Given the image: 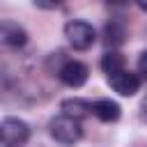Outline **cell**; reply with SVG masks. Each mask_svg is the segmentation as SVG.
Here are the masks:
<instances>
[{
	"mask_svg": "<svg viewBox=\"0 0 147 147\" xmlns=\"http://www.w3.org/2000/svg\"><path fill=\"white\" fill-rule=\"evenodd\" d=\"M34 7H39V9H55L57 2H41V0H34Z\"/></svg>",
	"mask_w": 147,
	"mask_h": 147,
	"instance_id": "12",
	"label": "cell"
},
{
	"mask_svg": "<svg viewBox=\"0 0 147 147\" xmlns=\"http://www.w3.org/2000/svg\"><path fill=\"white\" fill-rule=\"evenodd\" d=\"M60 110L62 115L71 117V119H83L87 115H94V103H90L87 99H80V96H74V99H64L60 103Z\"/></svg>",
	"mask_w": 147,
	"mask_h": 147,
	"instance_id": "7",
	"label": "cell"
},
{
	"mask_svg": "<svg viewBox=\"0 0 147 147\" xmlns=\"http://www.w3.org/2000/svg\"><path fill=\"white\" fill-rule=\"evenodd\" d=\"M48 133H51L53 140H57L62 145H74L83 138V126H80L78 119L60 115V117H53L48 122Z\"/></svg>",
	"mask_w": 147,
	"mask_h": 147,
	"instance_id": "1",
	"label": "cell"
},
{
	"mask_svg": "<svg viewBox=\"0 0 147 147\" xmlns=\"http://www.w3.org/2000/svg\"><path fill=\"white\" fill-rule=\"evenodd\" d=\"M142 117H145V119H147V99H145V101H142Z\"/></svg>",
	"mask_w": 147,
	"mask_h": 147,
	"instance_id": "13",
	"label": "cell"
},
{
	"mask_svg": "<svg viewBox=\"0 0 147 147\" xmlns=\"http://www.w3.org/2000/svg\"><path fill=\"white\" fill-rule=\"evenodd\" d=\"M101 69H103V74H106L108 78H113V76L122 74V71H126V69H124V55L117 53V51L103 53V57H101Z\"/></svg>",
	"mask_w": 147,
	"mask_h": 147,
	"instance_id": "10",
	"label": "cell"
},
{
	"mask_svg": "<svg viewBox=\"0 0 147 147\" xmlns=\"http://www.w3.org/2000/svg\"><path fill=\"white\" fill-rule=\"evenodd\" d=\"M103 41L108 46H122L126 41V25L119 18H110L103 28Z\"/></svg>",
	"mask_w": 147,
	"mask_h": 147,
	"instance_id": "8",
	"label": "cell"
},
{
	"mask_svg": "<svg viewBox=\"0 0 147 147\" xmlns=\"http://www.w3.org/2000/svg\"><path fill=\"white\" fill-rule=\"evenodd\" d=\"M108 83H110V87H113L117 94H122V96H133V94H138V90H140V78H138L136 74H131V71H122V74L108 78Z\"/></svg>",
	"mask_w": 147,
	"mask_h": 147,
	"instance_id": "6",
	"label": "cell"
},
{
	"mask_svg": "<svg viewBox=\"0 0 147 147\" xmlns=\"http://www.w3.org/2000/svg\"><path fill=\"white\" fill-rule=\"evenodd\" d=\"M87 76H90V69L83 62H78V60H67L60 67V71H57V78L67 87H80V85H85Z\"/></svg>",
	"mask_w": 147,
	"mask_h": 147,
	"instance_id": "4",
	"label": "cell"
},
{
	"mask_svg": "<svg viewBox=\"0 0 147 147\" xmlns=\"http://www.w3.org/2000/svg\"><path fill=\"white\" fill-rule=\"evenodd\" d=\"M138 71H140L142 76H147V51H142L140 57H138Z\"/></svg>",
	"mask_w": 147,
	"mask_h": 147,
	"instance_id": "11",
	"label": "cell"
},
{
	"mask_svg": "<svg viewBox=\"0 0 147 147\" xmlns=\"http://www.w3.org/2000/svg\"><path fill=\"white\" fill-rule=\"evenodd\" d=\"M0 39H2L5 46L21 48V46H25V41H28V32H25L16 21L5 18V21L0 23Z\"/></svg>",
	"mask_w": 147,
	"mask_h": 147,
	"instance_id": "5",
	"label": "cell"
},
{
	"mask_svg": "<svg viewBox=\"0 0 147 147\" xmlns=\"http://www.w3.org/2000/svg\"><path fill=\"white\" fill-rule=\"evenodd\" d=\"M64 37L76 51H87L96 41V32L90 23L85 21H69L64 25Z\"/></svg>",
	"mask_w": 147,
	"mask_h": 147,
	"instance_id": "3",
	"label": "cell"
},
{
	"mask_svg": "<svg viewBox=\"0 0 147 147\" xmlns=\"http://www.w3.org/2000/svg\"><path fill=\"white\" fill-rule=\"evenodd\" d=\"M122 115V108L117 101L113 99H99L94 101V117L101 119V122H117Z\"/></svg>",
	"mask_w": 147,
	"mask_h": 147,
	"instance_id": "9",
	"label": "cell"
},
{
	"mask_svg": "<svg viewBox=\"0 0 147 147\" xmlns=\"http://www.w3.org/2000/svg\"><path fill=\"white\" fill-rule=\"evenodd\" d=\"M0 138L5 147H23L30 140V126L18 117H5L0 122Z\"/></svg>",
	"mask_w": 147,
	"mask_h": 147,
	"instance_id": "2",
	"label": "cell"
},
{
	"mask_svg": "<svg viewBox=\"0 0 147 147\" xmlns=\"http://www.w3.org/2000/svg\"><path fill=\"white\" fill-rule=\"evenodd\" d=\"M138 7H140V9H145V11H147V2H138Z\"/></svg>",
	"mask_w": 147,
	"mask_h": 147,
	"instance_id": "14",
	"label": "cell"
}]
</instances>
